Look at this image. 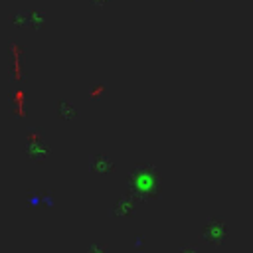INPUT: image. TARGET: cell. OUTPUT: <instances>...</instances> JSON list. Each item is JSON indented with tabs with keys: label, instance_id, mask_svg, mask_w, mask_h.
Instances as JSON below:
<instances>
[{
	"label": "cell",
	"instance_id": "cell-1",
	"mask_svg": "<svg viewBox=\"0 0 253 253\" xmlns=\"http://www.w3.org/2000/svg\"><path fill=\"white\" fill-rule=\"evenodd\" d=\"M128 186H130L132 194L140 196L142 200H152V198H156L158 192H160L158 172H156L152 166H148V164H138V166H134V170L130 172Z\"/></svg>",
	"mask_w": 253,
	"mask_h": 253
},
{
	"label": "cell",
	"instance_id": "cell-2",
	"mask_svg": "<svg viewBox=\"0 0 253 253\" xmlns=\"http://www.w3.org/2000/svg\"><path fill=\"white\" fill-rule=\"evenodd\" d=\"M204 235L208 237V241H211L213 245H219L225 237V225L221 219H213L204 227Z\"/></svg>",
	"mask_w": 253,
	"mask_h": 253
}]
</instances>
